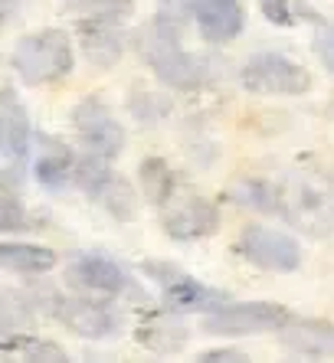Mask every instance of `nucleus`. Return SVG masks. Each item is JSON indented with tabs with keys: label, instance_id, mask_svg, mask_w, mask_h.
Instances as JSON below:
<instances>
[{
	"label": "nucleus",
	"instance_id": "obj_1",
	"mask_svg": "<svg viewBox=\"0 0 334 363\" xmlns=\"http://www.w3.org/2000/svg\"><path fill=\"white\" fill-rule=\"evenodd\" d=\"M138 52L148 62V69L171 89H200L207 79V69L197 56L181 46V33L171 20H151L138 36Z\"/></svg>",
	"mask_w": 334,
	"mask_h": 363
},
{
	"label": "nucleus",
	"instance_id": "obj_2",
	"mask_svg": "<svg viewBox=\"0 0 334 363\" xmlns=\"http://www.w3.org/2000/svg\"><path fill=\"white\" fill-rule=\"evenodd\" d=\"M10 66L26 85H50L66 79L75 66V50L63 30H36L17 40L10 52Z\"/></svg>",
	"mask_w": 334,
	"mask_h": 363
},
{
	"label": "nucleus",
	"instance_id": "obj_3",
	"mask_svg": "<svg viewBox=\"0 0 334 363\" xmlns=\"http://www.w3.org/2000/svg\"><path fill=\"white\" fill-rule=\"evenodd\" d=\"M292 314L282 304L272 301H236V304H213L207 308L203 330L217 334V337H246V334H269L279 330Z\"/></svg>",
	"mask_w": 334,
	"mask_h": 363
},
{
	"label": "nucleus",
	"instance_id": "obj_4",
	"mask_svg": "<svg viewBox=\"0 0 334 363\" xmlns=\"http://www.w3.org/2000/svg\"><path fill=\"white\" fill-rule=\"evenodd\" d=\"M75 184L85 190V196L102 206V210L115 216L118 223L134 220V210H138V200H134V190L122 174L109 167V161H95V157H79L75 161Z\"/></svg>",
	"mask_w": 334,
	"mask_h": 363
},
{
	"label": "nucleus",
	"instance_id": "obj_5",
	"mask_svg": "<svg viewBox=\"0 0 334 363\" xmlns=\"http://www.w3.org/2000/svg\"><path fill=\"white\" fill-rule=\"evenodd\" d=\"M239 85L252 95H305L311 89V76L289 56L259 52L239 69Z\"/></svg>",
	"mask_w": 334,
	"mask_h": 363
},
{
	"label": "nucleus",
	"instance_id": "obj_6",
	"mask_svg": "<svg viewBox=\"0 0 334 363\" xmlns=\"http://www.w3.org/2000/svg\"><path fill=\"white\" fill-rule=\"evenodd\" d=\"M72 125L79 144H82L85 157H95V161H115L122 147H125V128L112 118L109 105L102 99H85L72 108Z\"/></svg>",
	"mask_w": 334,
	"mask_h": 363
},
{
	"label": "nucleus",
	"instance_id": "obj_7",
	"mask_svg": "<svg viewBox=\"0 0 334 363\" xmlns=\"http://www.w3.org/2000/svg\"><path fill=\"white\" fill-rule=\"evenodd\" d=\"M63 328H69L79 337L102 340L115 337L122 330V311H118L112 298H89V295H63L53 314Z\"/></svg>",
	"mask_w": 334,
	"mask_h": 363
},
{
	"label": "nucleus",
	"instance_id": "obj_8",
	"mask_svg": "<svg viewBox=\"0 0 334 363\" xmlns=\"http://www.w3.org/2000/svg\"><path fill=\"white\" fill-rule=\"evenodd\" d=\"M236 252L256 269L266 272H295L301 265V245L289 233H279L272 226L252 223L239 233Z\"/></svg>",
	"mask_w": 334,
	"mask_h": 363
},
{
	"label": "nucleus",
	"instance_id": "obj_9",
	"mask_svg": "<svg viewBox=\"0 0 334 363\" xmlns=\"http://www.w3.org/2000/svg\"><path fill=\"white\" fill-rule=\"evenodd\" d=\"M79 50L95 69H112L125 56V26L122 13H85L79 20Z\"/></svg>",
	"mask_w": 334,
	"mask_h": 363
},
{
	"label": "nucleus",
	"instance_id": "obj_10",
	"mask_svg": "<svg viewBox=\"0 0 334 363\" xmlns=\"http://www.w3.org/2000/svg\"><path fill=\"white\" fill-rule=\"evenodd\" d=\"M66 281L79 291H92V295H125V291H134L128 272L112 259V255H99V252H85L75 255L66 269Z\"/></svg>",
	"mask_w": 334,
	"mask_h": 363
},
{
	"label": "nucleus",
	"instance_id": "obj_11",
	"mask_svg": "<svg viewBox=\"0 0 334 363\" xmlns=\"http://www.w3.org/2000/svg\"><path fill=\"white\" fill-rule=\"evenodd\" d=\"M144 269H148V275H154V279L161 281L164 304L171 311H207L213 304L226 301L223 291L203 285V281H197L193 275H184V272L174 269V265L158 262V265H144Z\"/></svg>",
	"mask_w": 334,
	"mask_h": 363
},
{
	"label": "nucleus",
	"instance_id": "obj_12",
	"mask_svg": "<svg viewBox=\"0 0 334 363\" xmlns=\"http://www.w3.org/2000/svg\"><path fill=\"white\" fill-rule=\"evenodd\" d=\"M161 226L174 242H197V239H207L220 229V210L217 203L203 200V196H190L167 213Z\"/></svg>",
	"mask_w": 334,
	"mask_h": 363
},
{
	"label": "nucleus",
	"instance_id": "obj_13",
	"mask_svg": "<svg viewBox=\"0 0 334 363\" xmlns=\"http://www.w3.org/2000/svg\"><path fill=\"white\" fill-rule=\"evenodd\" d=\"M190 13L207 43H230L246 26V10L239 0H190Z\"/></svg>",
	"mask_w": 334,
	"mask_h": 363
},
{
	"label": "nucleus",
	"instance_id": "obj_14",
	"mask_svg": "<svg viewBox=\"0 0 334 363\" xmlns=\"http://www.w3.org/2000/svg\"><path fill=\"white\" fill-rule=\"evenodd\" d=\"M30 115H26L23 101H20L17 89L4 85L0 89V154L7 161L20 164L30 154Z\"/></svg>",
	"mask_w": 334,
	"mask_h": 363
},
{
	"label": "nucleus",
	"instance_id": "obj_15",
	"mask_svg": "<svg viewBox=\"0 0 334 363\" xmlns=\"http://www.w3.org/2000/svg\"><path fill=\"white\" fill-rule=\"evenodd\" d=\"M282 347L301 357H334V324L318 318H289L279 328Z\"/></svg>",
	"mask_w": 334,
	"mask_h": 363
},
{
	"label": "nucleus",
	"instance_id": "obj_16",
	"mask_svg": "<svg viewBox=\"0 0 334 363\" xmlns=\"http://www.w3.org/2000/svg\"><path fill=\"white\" fill-rule=\"evenodd\" d=\"M75 157L72 151H69L66 144L59 141H43V151L40 157H36L33 164V177L40 186H46V190H66V186L75 184Z\"/></svg>",
	"mask_w": 334,
	"mask_h": 363
},
{
	"label": "nucleus",
	"instance_id": "obj_17",
	"mask_svg": "<svg viewBox=\"0 0 334 363\" xmlns=\"http://www.w3.org/2000/svg\"><path fill=\"white\" fill-rule=\"evenodd\" d=\"M56 265V252L33 242H0V269L17 275H43Z\"/></svg>",
	"mask_w": 334,
	"mask_h": 363
},
{
	"label": "nucleus",
	"instance_id": "obj_18",
	"mask_svg": "<svg viewBox=\"0 0 334 363\" xmlns=\"http://www.w3.org/2000/svg\"><path fill=\"white\" fill-rule=\"evenodd\" d=\"M0 354L4 357H20V360H33V363H66L69 354L53 340L33 337V334H4L0 337Z\"/></svg>",
	"mask_w": 334,
	"mask_h": 363
},
{
	"label": "nucleus",
	"instance_id": "obj_19",
	"mask_svg": "<svg viewBox=\"0 0 334 363\" xmlns=\"http://www.w3.org/2000/svg\"><path fill=\"white\" fill-rule=\"evenodd\" d=\"M138 344L154 350V354H174L187 344V328L177 318H151L138 328Z\"/></svg>",
	"mask_w": 334,
	"mask_h": 363
},
{
	"label": "nucleus",
	"instance_id": "obj_20",
	"mask_svg": "<svg viewBox=\"0 0 334 363\" xmlns=\"http://www.w3.org/2000/svg\"><path fill=\"white\" fill-rule=\"evenodd\" d=\"M36 304L30 291H17V288H0V337L4 334H20L33 324Z\"/></svg>",
	"mask_w": 334,
	"mask_h": 363
},
{
	"label": "nucleus",
	"instance_id": "obj_21",
	"mask_svg": "<svg viewBox=\"0 0 334 363\" xmlns=\"http://www.w3.org/2000/svg\"><path fill=\"white\" fill-rule=\"evenodd\" d=\"M138 186L151 206H164L174 196V170L167 167L164 157H144L138 167Z\"/></svg>",
	"mask_w": 334,
	"mask_h": 363
},
{
	"label": "nucleus",
	"instance_id": "obj_22",
	"mask_svg": "<svg viewBox=\"0 0 334 363\" xmlns=\"http://www.w3.org/2000/svg\"><path fill=\"white\" fill-rule=\"evenodd\" d=\"M26 229V210L14 196L0 194V233H20Z\"/></svg>",
	"mask_w": 334,
	"mask_h": 363
},
{
	"label": "nucleus",
	"instance_id": "obj_23",
	"mask_svg": "<svg viewBox=\"0 0 334 363\" xmlns=\"http://www.w3.org/2000/svg\"><path fill=\"white\" fill-rule=\"evenodd\" d=\"M63 4H66L69 10H75V13H105V10L122 13L128 0H63Z\"/></svg>",
	"mask_w": 334,
	"mask_h": 363
},
{
	"label": "nucleus",
	"instance_id": "obj_24",
	"mask_svg": "<svg viewBox=\"0 0 334 363\" xmlns=\"http://www.w3.org/2000/svg\"><path fill=\"white\" fill-rule=\"evenodd\" d=\"M315 52L321 60V66L328 72H334V26H321L315 33Z\"/></svg>",
	"mask_w": 334,
	"mask_h": 363
},
{
	"label": "nucleus",
	"instance_id": "obj_25",
	"mask_svg": "<svg viewBox=\"0 0 334 363\" xmlns=\"http://www.w3.org/2000/svg\"><path fill=\"white\" fill-rule=\"evenodd\" d=\"M259 7H262L269 23H276V26L292 23V7H289V0H259Z\"/></svg>",
	"mask_w": 334,
	"mask_h": 363
},
{
	"label": "nucleus",
	"instance_id": "obj_26",
	"mask_svg": "<svg viewBox=\"0 0 334 363\" xmlns=\"http://www.w3.org/2000/svg\"><path fill=\"white\" fill-rule=\"evenodd\" d=\"M246 360V354H239V350H207V354H200V363H242Z\"/></svg>",
	"mask_w": 334,
	"mask_h": 363
},
{
	"label": "nucleus",
	"instance_id": "obj_27",
	"mask_svg": "<svg viewBox=\"0 0 334 363\" xmlns=\"http://www.w3.org/2000/svg\"><path fill=\"white\" fill-rule=\"evenodd\" d=\"M20 7H23V0H0V26H7L10 20L17 17Z\"/></svg>",
	"mask_w": 334,
	"mask_h": 363
}]
</instances>
